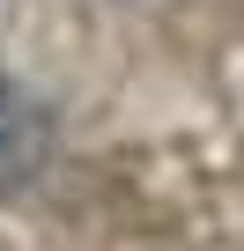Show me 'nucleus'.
I'll use <instances>...</instances> for the list:
<instances>
[{"label": "nucleus", "mask_w": 244, "mask_h": 251, "mask_svg": "<svg viewBox=\"0 0 244 251\" xmlns=\"http://www.w3.org/2000/svg\"><path fill=\"white\" fill-rule=\"evenodd\" d=\"M45 163H52V111L15 96V89H0V200L37 185Z\"/></svg>", "instance_id": "f257e3e1"}]
</instances>
